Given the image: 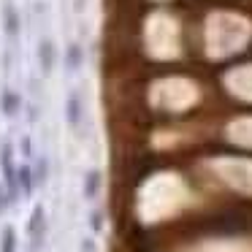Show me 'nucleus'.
<instances>
[{"instance_id":"obj_10","label":"nucleus","mask_w":252,"mask_h":252,"mask_svg":"<svg viewBox=\"0 0 252 252\" xmlns=\"http://www.w3.org/2000/svg\"><path fill=\"white\" fill-rule=\"evenodd\" d=\"M33 174H35V185H46V179H49V160H46V158L35 160Z\"/></svg>"},{"instance_id":"obj_6","label":"nucleus","mask_w":252,"mask_h":252,"mask_svg":"<svg viewBox=\"0 0 252 252\" xmlns=\"http://www.w3.org/2000/svg\"><path fill=\"white\" fill-rule=\"evenodd\" d=\"M100 185H103V174H100L98 168L87 171V174H84V185H82V192H84V198H87V201H93V198H98V192H100Z\"/></svg>"},{"instance_id":"obj_1","label":"nucleus","mask_w":252,"mask_h":252,"mask_svg":"<svg viewBox=\"0 0 252 252\" xmlns=\"http://www.w3.org/2000/svg\"><path fill=\"white\" fill-rule=\"evenodd\" d=\"M28 233H30V241H33V252L41 250L44 244V236H46V212L44 206H35L33 214H30V222H28Z\"/></svg>"},{"instance_id":"obj_11","label":"nucleus","mask_w":252,"mask_h":252,"mask_svg":"<svg viewBox=\"0 0 252 252\" xmlns=\"http://www.w3.org/2000/svg\"><path fill=\"white\" fill-rule=\"evenodd\" d=\"M11 203H14V198H11V192H8V187L0 185V214H6Z\"/></svg>"},{"instance_id":"obj_9","label":"nucleus","mask_w":252,"mask_h":252,"mask_svg":"<svg viewBox=\"0 0 252 252\" xmlns=\"http://www.w3.org/2000/svg\"><path fill=\"white\" fill-rule=\"evenodd\" d=\"M0 252H17V230L11 225L3 228V239H0Z\"/></svg>"},{"instance_id":"obj_15","label":"nucleus","mask_w":252,"mask_h":252,"mask_svg":"<svg viewBox=\"0 0 252 252\" xmlns=\"http://www.w3.org/2000/svg\"><path fill=\"white\" fill-rule=\"evenodd\" d=\"M30 120H33V122L38 120V109H35V106H30Z\"/></svg>"},{"instance_id":"obj_2","label":"nucleus","mask_w":252,"mask_h":252,"mask_svg":"<svg viewBox=\"0 0 252 252\" xmlns=\"http://www.w3.org/2000/svg\"><path fill=\"white\" fill-rule=\"evenodd\" d=\"M65 120L73 130L82 127L84 120V98H82V90H71V95L65 98Z\"/></svg>"},{"instance_id":"obj_14","label":"nucleus","mask_w":252,"mask_h":252,"mask_svg":"<svg viewBox=\"0 0 252 252\" xmlns=\"http://www.w3.org/2000/svg\"><path fill=\"white\" fill-rule=\"evenodd\" d=\"M19 147H22V155H25V158H30V155H33V144H30L28 136L22 138V144H19Z\"/></svg>"},{"instance_id":"obj_4","label":"nucleus","mask_w":252,"mask_h":252,"mask_svg":"<svg viewBox=\"0 0 252 252\" xmlns=\"http://www.w3.org/2000/svg\"><path fill=\"white\" fill-rule=\"evenodd\" d=\"M3 30L11 41L19 38V33H22V19H19V11L11 3H6V8H3Z\"/></svg>"},{"instance_id":"obj_7","label":"nucleus","mask_w":252,"mask_h":252,"mask_svg":"<svg viewBox=\"0 0 252 252\" xmlns=\"http://www.w3.org/2000/svg\"><path fill=\"white\" fill-rule=\"evenodd\" d=\"M0 106H3V114L6 117H17L19 109H22V95L14 93V90H3V95H0Z\"/></svg>"},{"instance_id":"obj_12","label":"nucleus","mask_w":252,"mask_h":252,"mask_svg":"<svg viewBox=\"0 0 252 252\" xmlns=\"http://www.w3.org/2000/svg\"><path fill=\"white\" fill-rule=\"evenodd\" d=\"M90 228H93V233H100V230H103V212L95 209V212L90 214Z\"/></svg>"},{"instance_id":"obj_8","label":"nucleus","mask_w":252,"mask_h":252,"mask_svg":"<svg viewBox=\"0 0 252 252\" xmlns=\"http://www.w3.org/2000/svg\"><path fill=\"white\" fill-rule=\"evenodd\" d=\"M82 60H84L82 46H79V44H71V46H68V57H65L68 71H79V68H82Z\"/></svg>"},{"instance_id":"obj_3","label":"nucleus","mask_w":252,"mask_h":252,"mask_svg":"<svg viewBox=\"0 0 252 252\" xmlns=\"http://www.w3.org/2000/svg\"><path fill=\"white\" fill-rule=\"evenodd\" d=\"M57 63V49H55V41L52 38H41L38 41V65L44 73H52Z\"/></svg>"},{"instance_id":"obj_13","label":"nucleus","mask_w":252,"mask_h":252,"mask_svg":"<svg viewBox=\"0 0 252 252\" xmlns=\"http://www.w3.org/2000/svg\"><path fill=\"white\" fill-rule=\"evenodd\" d=\"M79 252H98V244H95L93 239H82V244H79Z\"/></svg>"},{"instance_id":"obj_5","label":"nucleus","mask_w":252,"mask_h":252,"mask_svg":"<svg viewBox=\"0 0 252 252\" xmlns=\"http://www.w3.org/2000/svg\"><path fill=\"white\" fill-rule=\"evenodd\" d=\"M17 182H19V190H22L25 198L33 195L35 190V174H33V165H17Z\"/></svg>"}]
</instances>
